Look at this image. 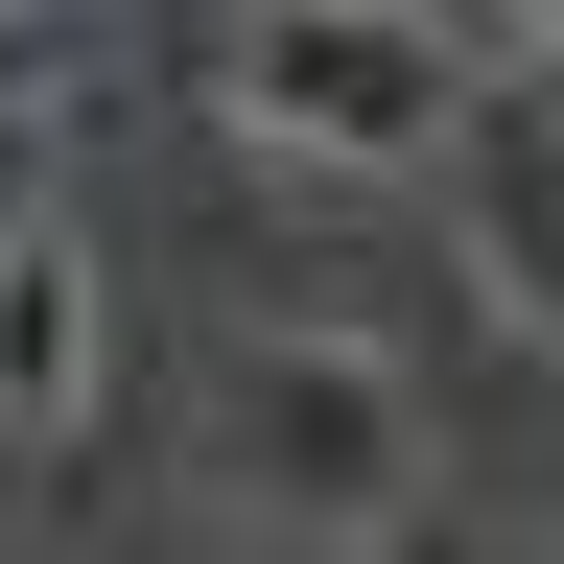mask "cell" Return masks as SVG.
<instances>
[{"label":"cell","mask_w":564,"mask_h":564,"mask_svg":"<svg viewBox=\"0 0 564 564\" xmlns=\"http://www.w3.org/2000/svg\"><path fill=\"white\" fill-rule=\"evenodd\" d=\"M188 494L236 541H377L400 494H423V400H400V352H352V329H236L188 377Z\"/></svg>","instance_id":"obj_1"},{"label":"cell","mask_w":564,"mask_h":564,"mask_svg":"<svg viewBox=\"0 0 564 564\" xmlns=\"http://www.w3.org/2000/svg\"><path fill=\"white\" fill-rule=\"evenodd\" d=\"M494 47L470 24H377V0H259V24H212V118L259 141V165H423V141H470Z\"/></svg>","instance_id":"obj_2"},{"label":"cell","mask_w":564,"mask_h":564,"mask_svg":"<svg viewBox=\"0 0 564 564\" xmlns=\"http://www.w3.org/2000/svg\"><path fill=\"white\" fill-rule=\"evenodd\" d=\"M470 259H494V306L564 329V47H494V95H470Z\"/></svg>","instance_id":"obj_3"},{"label":"cell","mask_w":564,"mask_h":564,"mask_svg":"<svg viewBox=\"0 0 564 564\" xmlns=\"http://www.w3.org/2000/svg\"><path fill=\"white\" fill-rule=\"evenodd\" d=\"M70 400H95V259H70V236H0V423L47 447Z\"/></svg>","instance_id":"obj_4"}]
</instances>
